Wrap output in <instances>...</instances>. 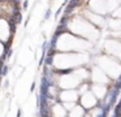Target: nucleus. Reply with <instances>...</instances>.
Returning a JSON list of instances; mask_svg holds the SVG:
<instances>
[{
	"label": "nucleus",
	"mask_w": 121,
	"mask_h": 117,
	"mask_svg": "<svg viewBox=\"0 0 121 117\" xmlns=\"http://www.w3.org/2000/svg\"><path fill=\"white\" fill-rule=\"evenodd\" d=\"M7 23H8V27H9V31H11L12 34L16 33V27H17V22L14 20H12L11 17L8 18V21H7Z\"/></svg>",
	"instance_id": "1"
},
{
	"label": "nucleus",
	"mask_w": 121,
	"mask_h": 117,
	"mask_svg": "<svg viewBox=\"0 0 121 117\" xmlns=\"http://www.w3.org/2000/svg\"><path fill=\"white\" fill-rule=\"evenodd\" d=\"M44 64L48 65V66H51V65L53 64V56H50V55H47V57L44 59Z\"/></svg>",
	"instance_id": "2"
},
{
	"label": "nucleus",
	"mask_w": 121,
	"mask_h": 117,
	"mask_svg": "<svg viewBox=\"0 0 121 117\" xmlns=\"http://www.w3.org/2000/svg\"><path fill=\"white\" fill-rule=\"evenodd\" d=\"M51 16H52V9H51V8H48V9L46 10V13H44V21L50 20Z\"/></svg>",
	"instance_id": "3"
},
{
	"label": "nucleus",
	"mask_w": 121,
	"mask_h": 117,
	"mask_svg": "<svg viewBox=\"0 0 121 117\" xmlns=\"http://www.w3.org/2000/svg\"><path fill=\"white\" fill-rule=\"evenodd\" d=\"M8 72H9V66H8V65H4L3 69H1V75H7V74H8Z\"/></svg>",
	"instance_id": "4"
},
{
	"label": "nucleus",
	"mask_w": 121,
	"mask_h": 117,
	"mask_svg": "<svg viewBox=\"0 0 121 117\" xmlns=\"http://www.w3.org/2000/svg\"><path fill=\"white\" fill-rule=\"evenodd\" d=\"M63 7H64V4H63V5H61V7H60V8H59V9H57V10H56V13H55V17H59V16H60V13H61V12H63Z\"/></svg>",
	"instance_id": "5"
},
{
	"label": "nucleus",
	"mask_w": 121,
	"mask_h": 117,
	"mask_svg": "<svg viewBox=\"0 0 121 117\" xmlns=\"http://www.w3.org/2000/svg\"><path fill=\"white\" fill-rule=\"evenodd\" d=\"M27 7H29V0H25L24 4H22V9L26 10V9H27Z\"/></svg>",
	"instance_id": "6"
},
{
	"label": "nucleus",
	"mask_w": 121,
	"mask_h": 117,
	"mask_svg": "<svg viewBox=\"0 0 121 117\" xmlns=\"http://www.w3.org/2000/svg\"><path fill=\"white\" fill-rule=\"evenodd\" d=\"M12 53H13V51H12V49H9V51H8V53H7V59H9V57L12 56Z\"/></svg>",
	"instance_id": "7"
},
{
	"label": "nucleus",
	"mask_w": 121,
	"mask_h": 117,
	"mask_svg": "<svg viewBox=\"0 0 121 117\" xmlns=\"http://www.w3.org/2000/svg\"><path fill=\"white\" fill-rule=\"evenodd\" d=\"M34 90H35V82H33V83H31V87H30V91L33 92Z\"/></svg>",
	"instance_id": "8"
},
{
	"label": "nucleus",
	"mask_w": 121,
	"mask_h": 117,
	"mask_svg": "<svg viewBox=\"0 0 121 117\" xmlns=\"http://www.w3.org/2000/svg\"><path fill=\"white\" fill-rule=\"evenodd\" d=\"M16 116H17V117H21V116H22V111H21V109H18V111H17V114H16Z\"/></svg>",
	"instance_id": "9"
},
{
	"label": "nucleus",
	"mask_w": 121,
	"mask_h": 117,
	"mask_svg": "<svg viewBox=\"0 0 121 117\" xmlns=\"http://www.w3.org/2000/svg\"><path fill=\"white\" fill-rule=\"evenodd\" d=\"M4 86H5V87H8V86H9V82H8V81H5V83H4Z\"/></svg>",
	"instance_id": "10"
}]
</instances>
